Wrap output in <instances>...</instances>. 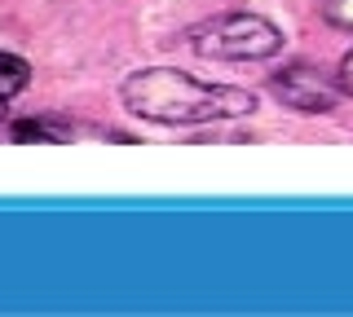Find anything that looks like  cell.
Returning <instances> with one entry per match:
<instances>
[{
    "label": "cell",
    "instance_id": "1",
    "mask_svg": "<svg viewBox=\"0 0 353 317\" xmlns=\"http://www.w3.org/2000/svg\"><path fill=\"white\" fill-rule=\"evenodd\" d=\"M124 106L150 124H212V119H248L256 111V97L234 84H212L190 71L150 67L124 80Z\"/></svg>",
    "mask_w": 353,
    "mask_h": 317
},
{
    "label": "cell",
    "instance_id": "2",
    "mask_svg": "<svg viewBox=\"0 0 353 317\" xmlns=\"http://www.w3.org/2000/svg\"><path fill=\"white\" fill-rule=\"evenodd\" d=\"M190 45L212 62H261L283 49V31L256 14H221L190 31Z\"/></svg>",
    "mask_w": 353,
    "mask_h": 317
},
{
    "label": "cell",
    "instance_id": "3",
    "mask_svg": "<svg viewBox=\"0 0 353 317\" xmlns=\"http://www.w3.org/2000/svg\"><path fill=\"white\" fill-rule=\"evenodd\" d=\"M270 93L279 97L283 106L301 111V115H327V111H336L345 84H336L323 67H314V62H287V67L274 71Z\"/></svg>",
    "mask_w": 353,
    "mask_h": 317
},
{
    "label": "cell",
    "instance_id": "4",
    "mask_svg": "<svg viewBox=\"0 0 353 317\" xmlns=\"http://www.w3.org/2000/svg\"><path fill=\"white\" fill-rule=\"evenodd\" d=\"M14 141H75V128L66 119H53V115H40V119H18Z\"/></svg>",
    "mask_w": 353,
    "mask_h": 317
},
{
    "label": "cell",
    "instance_id": "5",
    "mask_svg": "<svg viewBox=\"0 0 353 317\" xmlns=\"http://www.w3.org/2000/svg\"><path fill=\"white\" fill-rule=\"evenodd\" d=\"M27 80H31V67H27V62L14 58V53H0V106L14 102V97L27 89Z\"/></svg>",
    "mask_w": 353,
    "mask_h": 317
},
{
    "label": "cell",
    "instance_id": "6",
    "mask_svg": "<svg viewBox=\"0 0 353 317\" xmlns=\"http://www.w3.org/2000/svg\"><path fill=\"white\" fill-rule=\"evenodd\" d=\"M323 18L340 31H353V0H323Z\"/></svg>",
    "mask_w": 353,
    "mask_h": 317
},
{
    "label": "cell",
    "instance_id": "7",
    "mask_svg": "<svg viewBox=\"0 0 353 317\" xmlns=\"http://www.w3.org/2000/svg\"><path fill=\"white\" fill-rule=\"evenodd\" d=\"M340 84H345V93H353V53L345 58V67H340Z\"/></svg>",
    "mask_w": 353,
    "mask_h": 317
}]
</instances>
